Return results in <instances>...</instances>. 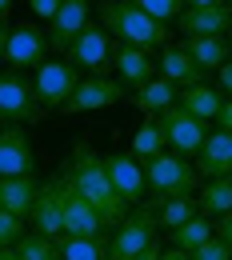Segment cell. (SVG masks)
<instances>
[{
    "label": "cell",
    "mask_w": 232,
    "mask_h": 260,
    "mask_svg": "<svg viewBox=\"0 0 232 260\" xmlns=\"http://www.w3.org/2000/svg\"><path fill=\"white\" fill-rule=\"evenodd\" d=\"M228 32H232V28H228ZM228 44H232V40H228Z\"/></svg>",
    "instance_id": "cell-44"
},
{
    "label": "cell",
    "mask_w": 232,
    "mask_h": 260,
    "mask_svg": "<svg viewBox=\"0 0 232 260\" xmlns=\"http://www.w3.org/2000/svg\"><path fill=\"white\" fill-rule=\"evenodd\" d=\"M120 100H128V88H124L120 80H112V76H84L60 112H64V116H76V112H96V108L120 104Z\"/></svg>",
    "instance_id": "cell-10"
},
{
    "label": "cell",
    "mask_w": 232,
    "mask_h": 260,
    "mask_svg": "<svg viewBox=\"0 0 232 260\" xmlns=\"http://www.w3.org/2000/svg\"><path fill=\"white\" fill-rule=\"evenodd\" d=\"M4 60L8 68L24 72V68H40L48 60V32H40L36 24H16L8 28V44H4Z\"/></svg>",
    "instance_id": "cell-11"
},
{
    "label": "cell",
    "mask_w": 232,
    "mask_h": 260,
    "mask_svg": "<svg viewBox=\"0 0 232 260\" xmlns=\"http://www.w3.org/2000/svg\"><path fill=\"white\" fill-rule=\"evenodd\" d=\"M164 144L168 140H164V132H160V124H156V116H148V120L132 132V148H128V152H132L136 160H152V156L164 152Z\"/></svg>",
    "instance_id": "cell-26"
},
{
    "label": "cell",
    "mask_w": 232,
    "mask_h": 260,
    "mask_svg": "<svg viewBox=\"0 0 232 260\" xmlns=\"http://www.w3.org/2000/svg\"><path fill=\"white\" fill-rule=\"evenodd\" d=\"M60 4H64V0H28V8H32L40 20H48V24H52V16L60 12Z\"/></svg>",
    "instance_id": "cell-33"
},
{
    "label": "cell",
    "mask_w": 232,
    "mask_h": 260,
    "mask_svg": "<svg viewBox=\"0 0 232 260\" xmlns=\"http://www.w3.org/2000/svg\"><path fill=\"white\" fill-rule=\"evenodd\" d=\"M216 124H220L224 132H232V100H228V96H224V104H220V112H216Z\"/></svg>",
    "instance_id": "cell-35"
},
{
    "label": "cell",
    "mask_w": 232,
    "mask_h": 260,
    "mask_svg": "<svg viewBox=\"0 0 232 260\" xmlns=\"http://www.w3.org/2000/svg\"><path fill=\"white\" fill-rule=\"evenodd\" d=\"M160 252H164V248H160V244H148V248H144V252H140V256H132V260H160Z\"/></svg>",
    "instance_id": "cell-37"
},
{
    "label": "cell",
    "mask_w": 232,
    "mask_h": 260,
    "mask_svg": "<svg viewBox=\"0 0 232 260\" xmlns=\"http://www.w3.org/2000/svg\"><path fill=\"white\" fill-rule=\"evenodd\" d=\"M96 12H100V24L108 28V36L120 40V44H132V48H144V52L168 44V24L152 20L148 12H140L128 0H100Z\"/></svg>",
    "instance_id": "cell-2"
},
{
    "label": "cell",
    "mask_w": 232,
    "mask_h": 260,
    "mask_svg": "<svg viewBox=\"0 0 232 260\" xmlns=\"http://www.w3.org/2000/svg\"><path fill=\"white\" fill-rule=\"evenodd\" d=\"M4 44H8V28L0 24V60H4Z\"/></svg>",
    "instance_id": "cell-40"
},
{
    "label": "cell",
    "mask_w": 232,
    "mask_h": 260,
    "mask_svg": "<svg viewBox=\"0 0 232 260\" xmlns=\"http://www.w3.org/2000/svg\"><path fill=\"white\" fill-rule=\"evenodd\" d=\"M24 232H28V228H24L20 216H12V212L0 208V248H16V244L24 240Z\"/></svg>",
    "instance_id": "cell-31"
},
{
    "label": "cell",
    "mask_w": 232,
    "mask_h": 260,
    "mask_svg": "<svg viewBox=\"0 0 232 260\" xmlns=\"http://www.w3.org/2000/svg\"><path fill=\"white\" fill-rule=\"evenodd\" d=\"M0 260H20V256H16L12 248H0Z\"/></svg>",
    "instance_id": "cell-41"
},
{
    "label": "cell",
    "mask_w": 232,
    "mask_h": 260,
    "mask_svg": "<svg viewBox=\"0 0 232 260\" xmlns=\"http://www.w3.org/2000/svg\"><path fill=\"white\" fill-rule=\"evenodd\" d=\"M160 260H188V252H180V248H164Z\"/></svg>",
    "instance_id": "cell-38"
},
{
    "label": "cell",
    "mask_w": 232,
    "mask_h": 260,
    "mask_svg": "<svg viewBox=\"0 0 232 260\" xmlns=\"http://www.w3.org/2000/svg\"><path fill=\"white\" fill-rule=\"evenodd\" d=\"M216 236H220L224 244H232V212H224V216H216Z\"/></svg>",
    "instance_id": "cell-34"
},
{
    "label": "cell",
    "mask_w": 232,
    "mask_h": 260,
    "mask_svg": "<svg viewBox=\"0 0 232 260\" xmlns=\"http://www.w3.org/2000/svg\"><path fill=\"white\" fill-rule=\"evenodd\" d=\"M32 232L40 236H64V172L40 180V192H36V204H32Z\"/></svg>",
    "instance_id": "cell-8"
},
{
    "label": "cell",
    "mask_w": 232,
    "mask_h": 260,
    "mask_svg": "<svg viewBox=\"0 0 232 260\" xmlns=\"http://www.w3.org/2000/svg\"><path fill=\"white\" fill-rule=\"evenodd\" d=\"M8 8H12V0H0V20L8 16Z\"/></svg>",
    "instance_id": "cell-42"
},
{
    "label": "cell",
    "mask_w": 232,
    "mask_h": 260,
    "mask_svg": "<svg viewBox=\"0 0 232 260\" xmlns=\"http://www.w3.org/2000/svg\"><path fill=\"white\" fill-rule=\"evenodd\" d=\"M184 112H192L196 120H216V112H220V104H224V92L220 88H212V84H192V88H184L180 100H176Z\"/></svg>",
    "instance_id": "cell-23"
},
{
    "label": "cell",
    "mask_w": 232,
    "mask_h": 260,
    "mask_svg": "<svg viewBox=\"0 0 232 260\" xmlns=\"http://www.w3.org/2000/svg\"><path fill=\"white\" fill-rule=\"evenodd\" d=\"M80 84V72L68 64V60H44V64L32 72V88H36V100L44 108H64L68 96L76 92Z\"/></svg>",
    "instance_id": "cell-9"
},
{
    "label": "cell",
    "mask_w": 232,
    "mask_h": 260,
    "mask_svg": "<svg viewBox=\"0 0 232 260\" xmlns=\"http://www.w3.org/2000/svg\"><path fill=\"white\" fill-rule=\"evenodd\" d=\"M44 116V104L36 100L32 80L16 68L0 72V124H36Z\"/></svg>",
    "instance_id": "cell-5"
},
{
    "label": "cell",
    "mask_w": 232,
    "mask_h": 260,
    "mask_svg": "<svg viewBox=\"0 0 232 260\" xmlns=\"http://www.w3.org/2000/svg\"><path fill=\"white\" fill-rule=\"evenodd\" d=\"M0 176H36V152L24 124H0Z\"/></svg>",
    "instance_id": "cell-13"
},
{
    "label": "cell",
    "mask_w": 232,
    "mask_h": 260,
    "mask_svg": "<svg viewBox=\"0 0 232 260\" xmlns=\"http://www.w3.org/2000/svg\"><path fill=\"white\" fill-rule=\"evenodd\" d=\"M144 176H148V192L152 200H164V196H192L200 184L196 164L180 152H160L152 160H144Z\"/></svg>",
    "instance_id": "cell-3"
},
{
    "label": "cell",
    "mask_w": 232,
    "mask_h": 260,
    "mask_svg": "<svg viewBox=\"0 0 232 260\" xmlns=\"http://www.w3.org/2000/svg\"><path fill=\"white\" fill-rule=\"evenodd\" d=\"M160 76L172 80L180 92L192 88V84H204V68H196V60L184 52V44H164V52H160Z\"/></svg>",
    "instance_id": "cell-20"
},
{
    "label": "cell",
    "mask_w": 232,
    "mask_h": 260,
    "mask_svg": "<svg viewBox=\"0 0 232 260\" xmlns=\"http://www.w3.org/2000/svg\"><path fill=\"white\" fill-rule=\"evenodd\" d=\"M36 192H40V180L36 176H0V208L28 220L32 216Z\"/></svg>",
    "instance_id": "cell-19"
},
{
    "label": "cell",
    "mask_w": 232,
    "mask_h": 260,
    "mask_svg": "<svg viewBox=\"0 0 232 260\" xmlns=\"http://www.w3.org/2000/svg\"><path fill=\"white\" fill-rule=\"evenodd\" d=\"M224 4H228V8H232V0H224Z\"/></svg>",
    "instance_id": "cell-43"
},
{
    "label": "cell",
    "mask_w": 232,
    "mask_h": 260,
    "mask_svg": "<svg viewBox=\"0 0 232 260\" xmlns=\"http://www.w3.org/2000/svg\"><path fill=\"white\" fill-rule=\"evenodd\" d=\"M216 236V224L208 220V216H192L188 224L172 228V248H180V252H192V248H200L204 240H212Z\"/></svg>",
    "instance_id": "cell-28"
},
{
    "label": "cell",
    "mask_w": 232,
    "mask_h": 260,
    "mask_svg": "<svg viewBox=\"0 0 232 260\" xmlns=\"http://www.w3.org/2000/svg\"><path fill=\"white\" fill-rule=\"evenodd\" d=\"M128 100H132L144 116H160L164 108H172V104L180 100V88H176L172 80H164V76H152L148 84L132 88V92H128Z\"/></svg>",
    "instance_id": "cell-21"
},
{
    "label": "cell",
    "mask_w": 232,
    "mask_h": 260,
    "mask_svg": "<svg viewBox=\"0 0 232 260\" xmlns=\"http://www.w3.org/2000/svg\"><path fill=\"white\" fill-rule=\"evenodd\" d=\"M60 260H108V240H84V236H56Z\"/></svg>",
    "instance_id": "cell-27"
},
{
    "label": "cell",
    "mask_w": 232,
    "mask_h": 260,
    "mask_svg": "<svg viewBox=\"0 0 232 260\" xmlns=\"http://www.w3.org/2000/svg\"><path fill=\"white\" fill-rule=\"evenodd\" d=\"M156 208H152V200H144V204H136V212H128L116 232L108 236V260H132L140 256L148 244H156Z\"/></svg>",
    "instance_id": "cell-4"
},
{
    "label": "cell",
    "mask_w": 232,
    "mask_h": 260,
    "mask_svg": "<svg viewBox=\"0 0 232 260\" xmlns=\"http://www.w3.org/2000/svg\"><path fill=\"white\" fill-rule=\"evenodd\" d=\"M128 4H136L140 12H148V16H152V20H160V24L180 20V12L188 8V0H128Z\"/></svg>",
    "instance_id": "cell-30"
},
{
    "label": "cell",
    "mask_w": 232,
    "mask_h": 260,
    "mask_svg": "<svg viewBox=\"0 0 232 260\" xmlns=\"http://www.w3.org/2000/svg\"><path fill=\"white\" fill-rule=\"evenodd\" d=\"M88 16H92V0H64L60 12L52 16V24H48V48L68 52V44L92 24Z\"/></svg>",
    "instance_id": "cell-15"
},
{
    "label": "cell",
    "mask_w": 232,
    "mask_h": 260,
    "mask_svg": "<svg viewBox=\"0 0 232 260\" xmlns=\"http://www.w3.org/2000/svg\"><path fill=\"white\" fill-rule=\"evenodd\" d=\"M200 216H224L232 212V176H216V180H204L196 196Z\"/></svg>",
    "instance_id": "cell-25"
},
{
    "label": "cell",
    "mask_w": 232,
    "mask_h": 260,
    "mask_svg": "<svg viewBox=\"0 0 232 260\" xmlns=\"http://www.w3.org/2000/svg\"><path fill=\"white\" fill-rule=\"evenodd\" d=\"M188 260H232V244H224L220 236H212V240H204L200 248H192Z\"/></svg>",
    "instance_id": "cell-32"
},
{
    "label": "cell",
    "mask_w": 232,
    "mask_h": 260,
    "mask_svg": "<svg viewBox=\"0 0 232 260\" xmlns=\"http://www.w3.org/2000/svg\"><path fill=\"white\" fill-rule=\"evenodd\" d=\"M64 172H68V180H72V188H76V192L104 216V224H108V228H116L124 216H128L124 196L116 192L112 180H108L104 156H100L88 140H76V144H72V152H68V160H64Z\"/></svg>",
    "instance_id": "cell-1"
},
{
    "label": "cell",
    "mask_w": 232,
    "mask_h": 260,
    "mask_svg": "<svg viewBox=\"0 0 232 260\" xmlns=\"http://www.w3.org/2000/svg\"><path fill=\"white\" fill-rule=\"evenodd\" d=\"M156 124H160V132H164L168 148H172V152H180V156H196L200 144H204V136H208V124L196 120L192 112H184L180 104L164 108V112L156 116Z\"/></svg>",
    "instance_id": "cell-7"
},
{
    "label": "cell",
    "mask_w": 232,
    "mask_h": 260,
    "mask_svg": "<svg viewBox=\"0 0 232 260\" xmlns=\"http://www.w3.org/2000/svg\"><path fill=\"white\" fill-rule=\"evenodd\" d=\"M60 172H64V168H60ZM64 232L68 236H84V240H104V232H108L104 216L72 188L68 172H64Z\"/></svg>",
    "instance_id": "cell-14"
},
{
    "label": "cell",
    "mask_w": 232,
    "mask_h": 260,
    "mask_svg": "<svg viewBox=\"0 0 232 260\" xmlns=\"http://www.w3.org/2000/svg\"><path fill=\"white\" fill-rule=\"evenodd\" d=\"M148 200H152V196H148ZM152 208H156V224L168 228V232L188 224L192 216H200L196 196H164V200H152Z\"/></svg>",
    "instance_id": "cell-24"
},
{
    "label": "cell",
    "mask_w": 232,
    "mask_h": 260,
    "mask_svg": "<svg viewBox=\"0 0 232 260\" xmlns=\"http://www.w3.org/2000/svg\"><path fill=\"white\" fill-rule=\"evenodd\" d=\"M104 168H108L112 188L124 196L128 208L148 200V176H144V164H136L132 152H108V156H104Z\"/></svg>",
    "instance_id": "cell-12"
},
{
    "label": "cell",
    "mask_w": 232,
    "mask_h": 260,
    "mask_svg": "<svg viewBox=\"0 0 232 260\" xmlns=\"http://www.w3.org/2000/svg\"><path fill=\"white\" fill-rule=\"evenodd\" d=\"M20 260H60V248L52 236H40V232H24V240L12 248Z\"/></svg>",
    "instance_id": "cell-29"
},
{
    "label": "cell",
    "mask_w": 232,
    "mask_h": 260,
    "mask_svg": "<svg viewBox=\"0 0 232 260\" xmlns=\"http://www.w3.org/2000/svg\"><path fill=\"white\" fill-rule=\"evenodd\" d=\"M232 28V8L212 4V8H184L180 12V32L184 36H224Z\"/></svg>",
    "instance_id": "cell-18"
},
{
    "label": "cell",
    "mask_w": 232,
    "mask_h": 260,
    "mask_svg": "<svg viewBox=\"0 0 232 260\" xmlns=\"http://www.w3.org/2000/svg\"><path fill=\"white\" fill-rule=\"evenodd\" d=\"M112 36L104 24H88L84 32L68 44V64L76 72H88V76H104V68L112 64Z\"/></svg>",
    "instance_id": "cell-6"
},
{
    "label": "cell",
    "mask_w": 232,
    "mask_h": 260,
    "mask_svg": "<svg viewBox=\"0 0 232 260\" xmlns=\"http://www.w3.org/2000/svg\"><path fill=\"white\" fill-rule=\"evenodd\" d=\"M220 92H224V96L232 100V60L224 68H220Z\"/></svg>",
    "instance_id": "cell-36"
},
{
    "label": "cell",
    "mask_w": 232,
    "mask_h": 260,
    "mask_svg": "<svg viewBox=\"0 0 232 260\" xmlns=\"http://www.w3.org/2000/svg\"><path fill=\"white\" fill-rule=\"evenodd\" d=\"M196 172L204 180H216V176H232V132L216 128L204 136L196 152Z\"/></svg>",
    "instance_id": "cell-16"
},
{
    "label": "cell",
    "mask_w": 232,
    "mask_h": 260,
    "mask_svg": "<svg viewBox=\"0 0 232 260\" xmlns=\"http://www.w3.org/2000/svg\"><path fill=\"white\" fill-rule=\"evenodd\" d=\"M112 68H116V80L132 92L140 84H148L152 80V60H148V52L144 48H132V44H116L112 48Z\"/></svg>",
    "instance_id": "cell-17"
},
{
    "label": "cell",
    "mask_w": 232,
    "mask_h": 260,
    "mask_svg": "<svg viewBox=\"0 0 232 260\" xmlns=\"http://www.w3.org/2000/svg\"><path fill=\"white\" fill-rule=\"evenodd\" d=\"M212 4H224V0H188V8H212Z\"/></svg>",
    "instance_id": "cell-39"
},
{
    "label": "cell",
    "mask_w": 232,
    "mask_h": 260,
    "mask_svg": "<svg viewBox=\"0 0 232 260\" xmlns=\"http://www.w3.org/2000/svg\"><path fill=\"white\" fill-rule=\"evenodd\" d=\"M184 52L196 60V68H220L232 60V44H228V36H184Z\"/></svg>",
    "instance_id": "cell-22"
}]
</instances>
